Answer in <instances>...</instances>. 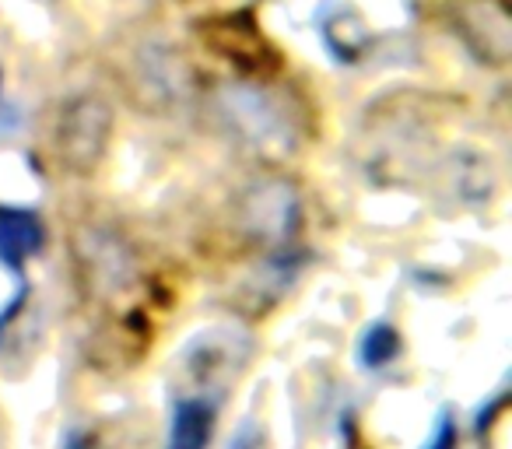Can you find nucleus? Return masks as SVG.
Wrapping results in <instances>:
<instances>
[{"mask_svg":"<svg viewBox=\"0 0 512 449\" xmlns=\"http://www.w3.org/2000/svg\"><path fill=\"white\" fill-rule=\"evenodd\" d=\"M460 32L474 43L477 53H484V57H491V60L509 57L512 18L502 0H481V11H477V0H467L460 8Z\"/></svg>","mask_w":512,"mask_h":449,"instance_id":"f257e3e1","label":"nucleus"},{"mask_svg":"<svg viewBox=\"0 0 512 449\" xmlns=\"http://www.w3.org/2000/svg\"><path fill=\"white\" fill-rule=\"evenodd\" d=\"M218 404L211 397H179L169 414L165 449H207Z\"/></svg>","mask_w":512,"mask_h":449,"instance_id":"f03ea898","label":"nucleus"},{"mask_svg":"<svg viewBox=\"0 0 512 449\" xmlns=\"http://www.w3.org/2000/svg\"><path fill=\"white\" fill-rule=\"evenodd\" d=\"M43 246V225L29 211L0 214V264L22 267Z\"/></svg>","mask_w":512,"mask_h":449,"instance_id":"7ed1b4c3","label":"nucleus"},{"mask_svg":"<svg viewBox=\"0 0 512 449\" xmlns=\"http://www.w3.org/2000/svg\"><path fill=\"white\" fill-rule=\"evenodd\" d=\"M400 348H404L400 330L386 320H376L362 330V337H358V365L369 372H379V369H386V365L397 362Z\"/></svg>","mask_w":512,"mask_h":449,"instance_id":"20e7f679","label":"nucleus"},{"mask_svg":"<svg viewBox=\"0 0 512 449\" xmlns=\"http://www.w3.org/2000/svg\"><path fill=\"white\" fill-rule=\"evenodd\" d=\"M421 449H456V414L449 411V407H442L439 411L432 435H428Z\"/></svg>","mask_w":512,"mask_h":449,"instance_id":"39448f33","label":"nucleus"},{"mask_svg":"<svg viewBox=\"0 0 512 449\" xmlns=\"http://www.w3.org/2000/svg\"><path fill=\"white\" fill-rule=\"evenodd\" d=\"M228 449H264V428L256 425L253 418H242V425L228 439Z\"/></svg>","mask_w":512,"mask_h":449,"instance_id":"423d86ee","label":"nucleus"},{"mask_svg":"<svg viewBox=\"0 0 512 449\" xmlns=\"http://www.w3.org/2000/svg\"><path fill=\"white\" fill-rule=\"evenodd\" d=\"M64 449H102L99 439L92 432H81V428H71L64 439Z\"/></svg>","mask_w":512,"mask_h":449,"instance_id":"0eeeda50","label":"nucleus"}]
</instances>
